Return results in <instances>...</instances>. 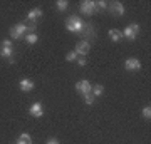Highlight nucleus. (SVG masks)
I'll use <instances>...</instances> for the list:
<instances>
[{"instance_id":"f8f14e48","label":"nucleus","mask_w":151,"mask_h":144,"mask_svg":"<svg viewBox=\"0 0 151 144\" xmlns=\"http://www.w3.org/2000/svg\"><path fill=\"white\" fill-rule=\"evenodd\" d=\"M111 14L116 15V17L124 15V5L121 2H113V4H111Z\"/></svg>"},{"instance_id":"393cba45","label":"nucleus","mask_w":151,"mask_h":144,"mask_svg":"<svg viewBox=\"0 0 151 144\" xmlns=\"http://www.w3.org/2000/svg\"><path fill=\"white\" fill-rule=\"evenodd\" d=\"M45 144H60V143H59V139L50 138V139H47V143H45Z\"/></svg>"},{"instance_id":"ddd939ff","label":"nucleus","mask_w":151,"mask_h":144,"mask_svg":"<svg viewBox=\"0 0 151 144\" xmlns=\"http://www.w3.org/2000/svg\"><path fill=\"white\" fill-rule=\"evenodd\" d=\"M40 17H42V10H40V9H32V10L27 14V20L37 24V20L40 19Z\"/></svg>"},{"instance_id":"a211bd4d","label":"nucleus","mask_w":151,"mask_h":144,"mask_svg":"<svg viewBox=\"0 0 151 144\" xmlns=\"http://www.w3.org/2000/svg\"><path fill=\"white\" fill-rule=\"evenodd\" d=\"M55 5H57V10H59V12H64L65 9L69 7V2H67V0H57V2H55Z\"/></svg>"},{"instance_id":"aec40b11","label":"nucleus","mask_w":151,"mask_h":144,"mask_svg":"<svg viewBox=\"0 0 151 144\" xmlns=\"http://www.w3.org/2000/svg\"><path fill=\"white\" fill-rule=\"evenodd\" d=\"M141 114H143V117H145L146 121H150V119H151V107L150 106L143 107V112H141Z\"/></svg>"},{"instance_id":"39448f33","label":"nucleus","mask_w":151,"mask_h":144,"mask_svg":"<svg viewBox=\"0 0 151 144\" xmlns=\"http://www.w3.org/2000/svg\"><path fill=\"white\" fill-rule=\"evenodd\" d=\"M89 50H91V44L87 42V40H81V42L76 44L74 52L77 54V55H82V57H86L87 54H89Z\"/></svg>"},{"instance_id":"f03ea898","label":"nucleus","mask_w":151,"mask_h":144,"mask_svg":"<svg viewBox=\"0 0 151 144\" xmlns=\"http://www.w3.org/2000/svg\"><path fill=\"white\" fill-rule=\"evenodd\" d=\"M79 9H81V14L86 17H91L94 14H97V9H96V2L94 0H84L79 4Z\"/></svg>"},{"instance_id":"9d476101","label":"nucleus","mask_w":151,"mask_h":144,"mask_svg":"<svg viewBox=\"0 0 151 144\" xmlns=\"http://www.w3.org/2000/svg\"><path fill=\"white\" fill-rule=\"evenodd\" d=\"M0 57L9 60V64H14V47H0Z\"/></svg>"},{"instance_id":"4468645a","label":"nucleus","mask_w":151,"mask_h":144,"mask_svg":"<svg viewBox=\"0 0 151 144\" xmlns=\"http://www.w3.org/2000/svg\"><path fill=\"white\" fill-rule=\"evenodd\" d=\"M109 37H111L113 42H119V40L123 39V34H121V30H118V29H111V30H109Z\"/></svg>"},{"instance_id":"f3484780","label":"nucleus","mask_w":151,"mask_h":144,"mask_svg":"<svg viewBox=\"0 0 151 144\" xmlns=\"http://www.w3.org/2000/svg\"><path fill=\"white\" fill-rule=\"evenodd\" d=\"M25 42L27 44H30V45H34V44H37V40H39V35L37 34H27V35H25Z\"/></svg>"},{"instance_id":"4be33fe9","label":"nucleus","mask_w":151,"mask_h":144,"mask_svg":"<svg viewBox=\"0 0 151 144\" xmlns=\"http://www.w3.org/2000/svg\"><path fill=\"white\" fill-rule=\"evenodd\" d=\"M94 99H96V97L92 96L91 92L84 94V102H86V104H89V106H91V104H94Z\"/></svg>"},{"instance_id":"2eb2a0df","label":"nucleus","mask_w":151,"mask_h":144,"mask_svg":"<svg viewBox=\"0 0 151 144\" xmlns=\"http://www.w3.org/2000/svg\"><path fill=\"white\" fill-rule=\"evenodd\" d=\"M15 144H32V138H30V134H27V133L20 134Z\"/></svg>"},{"instance_id":"1a4fd4ad","label":"nucleus","mask_w":151,"mask_h":144,"mask_svg":"<svg viewBox=\"0 0 151 144\" xmlns=\"http://www.w3.org/2000/svg\"><path fill=\"white\" fill-rule=\"evenodd\" d=\"M91 89H92V85H91V82L89 80H79L77 84H76V91L79 92V94H87V92H91Z\"/></svg>"},{"instance_id":"423d86ee","label":"nucleus","mask_w":151,"mask_h":144,"mask_svg":"<svg viewBox=\"0 0 151 144\" xmlns=\"http://www.w3.org/2000/svg\"><path fill=\"white\" fill-rule=\"evenodd\" d=\"M82 35L84 37H87V42L91 44V40H96V30H94V27L91 25V24H87V22H84V29H82Z\"/></svg>"},{"instance_id":"412c9836","label":"nucleus","mask_w":151,"mask_h":144,"mask_svg":"<svg viewBox=\"0 0 151 144\" xmlns=\"http://www.w3.org/2000/svg\"><path fill=\"white\" fill-rule=\"evenodd\" d=\"M77 57H79V55L72 50V52H69L67 55H65V60H67V62H76V60H77Z\"/></svg>"},{"instance_id":"f257e3e1","label":"nucleus","mask_w":151,"mask_h":144,"mask_svg":"<svg viewBox=\"0 0 151 144\" xmlns=\"http://www.w3.org/2000/svg\"><path fill=\"white\" fill-rule=\"evenodd\" d=\"M65 29L72 34H81L82 29H84V22L81 20V17L70 15V17H67V20H65Z\"/></svg>"},{"instance_id":"b1692460","label":"nucleus","mask_w":151,"mask_h":144,"mask_svg":"<svg viewBox=\"0 0 151 144\" xmlns=\"http://www.w3.org/2000/svg\"><path fill=\"white\" fill-rule=\"evenodd\" d=\"M2 47H12V40H10V39H5V40H2Z\"/></svg>"},{"instance_id":"9b49d317","label":"nucleus","mask_w":151,"mask_h":144,"mask_svg":"<svg viewBox=\"0 0 151 144\" xmlns=\"http://www.w3.org/2000/svg\"><path fill=\"white\" fill-rule=\"evenodd\" d=\"M19 87H20L22 92H32L35 85H34V82L30 79H22L20 82H19Z\"/></svg>"},{"instance_id":"0eeeda50","label":"nucleus","mask_w":151,"mask_h":144,"mask_svg":"<svg viewBox=\"0 0 151 144\" xmlns=\"http://www.w3.org/2000/svg\"><path fill=\"white\" fill-rule=\"evenodd\" d=\"M124 67H126V70L134 72V70L141 69V62H139V59H136V57H129V59H126V62H124Z\"/></svg>"},{"instance_id":"7ed1b4c3","label":"nucleus","mask_w":151,"mask_h":144,"mask_svg":"<svg viewBox=\"0 0 151 144\" xmlns=\"http://www.w3.org/2000/svg\"><path fill=\"white\" fill-rule=\"evenodd\" d=\"M121 34H123V37H126L128 40H134V39L138 37V34H139V24H129Z\"/></svg>"},{"instance_id":"dca6fc26","label":"nucleus","mask_w":151,"mask_h":144,"mask_svg":"<svg viewBox=\"0 0 151 144\" xmlns=\"http://www.w3.org/2000/svg\"><path fill=\"white\" fill-rule=\"evenodd\" d=\"M103 92H104V87H103L101 84H96V85H94V87L91 89V94H92L94 97H99V96H103Z\"/></svg>"},{"instance_id":"6e6552de","label":"nucleus","mask_w":151,"mask_h":144,"mask_svg":"<svg viewBox=\"0 0 151 144\" xmlns=\"http://www.w3.org/2000/svg\"><path fill=\"white\" fill-rule=\"evenodd\" d=\"M29 114L32 116V117H42L44 116V106L40 102H34L30 109H29Z\"/></svg>"},{"instance_id":"5701e85b","label":"nucleus","mask_w":151,"mask_h":144,"mask_svg":"<svg viewBox=\"0 0 151 144\" xmlns=\"http://www.w3.org/2000/svg\"><path fill=\"white\" fill-rule=\"evenodd\" d=\"M76 62H77V65H81V67H84V65L87 64L86 57H82V55H79V57H77V60H76Z\"/></svg>"},{"instance_id":"20e7f679","label":"nucleus","mask_w":151,"mask_h":144,"mask_svg":"<svg viewBox=\"0 0 151 144\" xmlns=\"http://www.w3.org/2000/svg\"><path fill=\"white\" fill-rule=\"evenodd\" d=\"M25 32H27V27H25V24H15V25L10 29V37L15 39V40H19V39L25 37Z\"/></svg>"},{"instance_id":"6ab92c4d","label":"nucleus","mask_w":151,"mask_h":144,"mask_svg":"<svg viewBox=\"0 0 151 144\" xmlns=\"http://www.w3.org/2000/svg\"><path fill=\"white\" fill-rule=\"evenodd\" d=\"M96 9H97V12L99 10H106V9H108V2H104V0H97L96 2Z\"/></svg>"}]
</instances>
